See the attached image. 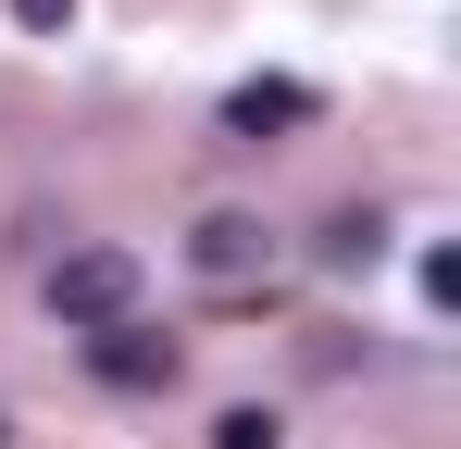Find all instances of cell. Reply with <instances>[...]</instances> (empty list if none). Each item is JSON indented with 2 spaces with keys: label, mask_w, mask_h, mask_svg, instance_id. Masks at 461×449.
Listing matches in <instances>:
<instances>
[{
  "label": "cell",
  "mask_w": 461,
  "mask_h": 449,
  "mask_svg": "<svg viewBox=\"0 0 461 449\" xmlns=\"http://www.w3.org/2000/svg\"><path fill=\"white\" fill-rule=\"evenodd\" d=\"M13 13H25L38 38H63V25H76V0H13Z\"/></svg>",
  "instance_id": "52a82bcc"
},
{
  "label": "cell",
  "mask_w": 461,
  "mask_h": 449,
  "mask_svg": "<svg viewBox=\"0 0 461 449\" xmlns=\"http://www.w3.org/2000/svg\"><path fill=\"white\" fill-rule=\"evenodd\" d=\"M175 362H187V350H175L162 325H138V312L87 337V374H100V387H175Z\"/></svg>",
  "instance_id": "3957f363"
},
{
  "label": "cell",
  "mask_w": 461,
  "mask_h": 449,
  "mask_svg": "<svg viewBox=\"0 0 461 449\" xmlns=\"http://www.w3.org/2000/svg\"><path fill=\"white\" fill-rule=\"evenodd\" d=\"M138 288H150V275H138V250H113V237H87V250H63V262H50V312H63L76 337L125 325V312H138Z\"/></svg>",
  "instance_id": "6da1fadb"
},
{
  "label": "cell",
  "mask_w": 461,
  "mask_h": 449,
  "mask_svg": "<svg viewBox=\"0 0 461 449\" xmlns=\"http://www.w3.org/2000/svg\"><path fill=\"white\" fill-rule=\"evenodd\" d=\"M324 100H312L300 75H237L225 87V138H287V125H312Z\"/></svg>",
  "instance_id": "277c9868"
},
{
  "label": "cell",
  "mask_w": 461,
  "mask_h": 449,
  "mask_svg": "<svg viewBox=\"0 0 461 449\" xmlns=\"http://www.w3.org/2000/svg\"><path fill=\"white\" fill-rule=\"evenodd\" d=\"M375 250H386V213H337L324 224V262L337 275H375Z\"/></svg>",
  "instance_id": "5b68a950"
},
{
  "label": "cell",
  "mask_w": 461,
  "mask_h": 449,
  "mask_svg": "<svg viewBox=\"0 0 461 449\" xmlns=\"http://www.w3.org/2000/svg\"><path fill=\"white\" fill-rule=\"evenodd\" d=\"M187 275H200L212 299H262L275 288V224L262 213H200L187 224Z\"/></svg>",
  "instance_id": "7a4b0ae2"
},
{
  "label": "cell",
  "mask_w": 461,
  "mask_h": 449,
  "mask_svg": "<svg viewBox=\"0 0 461 449\" xmlns=\"http://www.w3.org/2000/svg\"><path fill=\"white\" fill-rule=\"evenodd\" d=\"M212 449H287V425H275V412H225V425H212Z\"/></svg>",
  "instance_id": "8992f818"
}]
</instances>
